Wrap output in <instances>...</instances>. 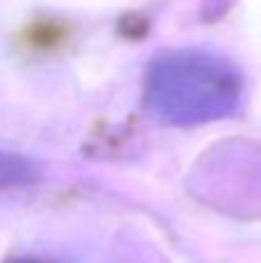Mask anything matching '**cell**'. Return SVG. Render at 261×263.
<instances>
[{
  "label": "cell",
  "mask_w": 261,
  "mask_h": 263,
  "mask_svg": "<svg viewBox=\"0 0 261 263\" xmlns=\"http://www.w3.org/2000/svg\"><path fill=\"white\" fill-rule=\"evenodd\" d=\"M240 81L234 67L206 53H176L151 69L148 100L174 123H201L234 111Z\"/></svg>",
  "instance_id": "cell-1"
},
{
  "label": "cell",
  "mask_w": 261,
  "mask_h": 263,
  "mask_svg": "<svg viewBox=\"0 0 261 263\" xmlns=\"http://www.w3.org/2000/svg\"><path fill=\"white\" fill-rule=\"evenodd\" d=\"M21 176V164H16L14 159L7 157H0V187L12 182L14 178Z\"/></svg>",
  "instance_id": "cell-2"
},
{
  "label": "cell",
  "mask_w": 261,
  "mask_h": 263,
  "mask_svg": "<svg viewBox=\"0 0 261 263\" xmlns=\"http://www.w3.org/2000/svg\"><path fill=\"white\" fill-rule=\"evenodd\" d=\"M21 263H32V261H21Z\"/></svg>",
  "instance_id": "cell-3"
}]
</instances>
